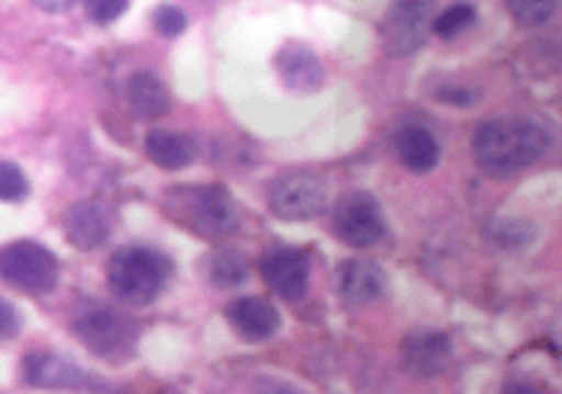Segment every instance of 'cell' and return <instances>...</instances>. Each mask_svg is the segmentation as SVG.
Returning <instances> with one entry per match:
<instances>
[{
    "label": "cell",
    "mask_w": 562,
    "mask_h": 394,
    "mask_svg": "<svg viewBox=\"0 0 562 394\" xmlns=\"http://www.w3.org/2000/svg\"><path fill=\"white\" fill-rule=\"evenodd\" d=\"M389 280L382 274V268L368 259H346L337 271V290L346 307H368L385 295Z\"/></svg>",
    "instance_id": "obj_13"
},
{
    "label": "cell",
    "mask_w": 562,
    "mask_h": 394,
    "mask_svg": "<svg viewBox=\"0 0 562 394\" xmlns=\"http://www.w3.org/2000/svg\"><path fill=\"white\" fill-rule=\"evenodd\" d=\"M24 380L36 389H76L85 380V373L64 356L31 352L24 359Z\"/></svg>",
    "instance_id": "obj_16"
},
{
    "label": "cell",
    "mask_w": 562,
    "mask_h": 394,
    "mask_svg": "<svg viewBox=\"0 0 562 394\" xmlns=\"http://www.w3.org/2000/svg\"><path fill=\"white\" fill-rule=\"evenodd\" d=\"M169 214L202 238H226L238 226V209L229 190L220 184L178 187L169 193Z\"/></svg>",
    "instance_id": "obj_3"
},
{
    "label": "cell",
    "mask_w": 562,
    "mask_h": 394,
    "mask_svg": "<svg viewBox=\"0 0 562 394\" xmlns=\"http://www.w3.org/2000/svg\"><path fill=\"white\" fill-rule=\"evenodd\" d=\"M470 24H475V7H470V3H454L446 12H439L434 24H430V31L442 36V40H451V36L463 34Z\"/></svg>",
    "instance_id": "obj_21"
},
{
    "label": "cell",
    "mask_w": 562,
    "mask_h": 394,
    "mask_svg": "<svg viewBox=\"0 0 562 394\" xmlns=\"http://www.w3.org/2000/svg\"><path fill=\"white\" fill-rule=\"evenodd\" d=\"M328 202H331L328 181L322 175L307 172V169L277 175L268 184V209L274 211L280 221H316L328 211Z\"/></svg>",
    "instance_id": "obj_4"
},
{
    "label": "cell",
    "mask_w": 562,
    "mask_h": 394,
    "mask_svg": "<svg viewBox=\"0 0 562 394\" xmlns=\"http://www.w3.org/2000/svg\"><path fill=\"white\" fill-rule=\"evenodd\" d=\"M401 359L415 376H437L451 359V340L439 331H413L403 337Z\"/></svg>",
    "instance_id": "obj_14"
},
{
    "label": "cell",
    "mask_w": 562,
    "mask_h": 394,
    "mask_svg": "<svg viewBox=\"0 0 562 394\" xmlns=\"http://www.w3.org/2000/svg\"><path fill=\"white\" fill-rule=\"evenodd\" d=\"M31 193L24 172L10 160H0V202H22Z\"/></svg>",
    "instance_id": "obj_22"
},
{
    "label": "cell",
    "mask_w": 562,
    "mask_h": 394,
    "mask_svg": "<svg viewBox=\"0 0 562 394\" xmlns=\"http://www.w3.org/2000/svg\"><path fill=\"white\" fill-rule=\"evenodd\" d=\"M508 12L515 15L517 24L524 27H541L553 19L557 0H505Z\"/></svg>",
    "instance_id": "obj_20"
},
{
    "label": "cell",
    "mask_w": 562,
    "mask_h": 394,
    "mask_svg": "<svg viewBox=\"0 0 562 394\" xmlns=\"http://www.w3.org/2000/svg\"><path fill=\"white\" fill-rule=\"evenodd\" d=\"M437 0H394L382 15V46L391 58H406L425 46Z\"/></svg>",
    "instance_id": "obj_7"
},
{
    "label": "cell",
    "mask_w": 562,
    "mask_h": 394,
    "mask_svg": "<svg viewBox=\"0 0 562 394\" xmlns=\"http://www.w3.org/2000/svg\"><path fill=\"white\" fill-rule=\"evenodd\" d=\"M226 319L235 328V335L247 340V344H262V340H271L280 328V314L277 307L268 299H259V295H244V299H235V302L226 307Z\"/></svg>",
    "instance_id": "obj_12"
},
{
    "label": "cell",
    "mask_w": 562,
    "mask_h": 394,
    "mask_svg": "<svg viewBox=\"0 0 562 394\" xmlns=\"http://www.w3.org/2000/svg\"><path fill=\"white\" fill-rule=\"evenodd\" d=\"M81 3H85L88 15H91V22L97 24L117 22L126 12V7H130V0H81Z\"/></svg>",
    "instance_id": "obj_24"
},
{
    "label": "cell",
    "mask_w": 562,
    "mask_h": 394,
    "mask_svg": "<svg viewBox=\"0 0 562 394\" xmlns=\"http://www.w3.org/2000/svg\"><path fill=\"white\" fill-rule=\"evenodd\" d=\"M72 331L93 356H103V359H124L136 344V325L124 314H117L115 307H103V304L85 307L72 319Z\"/></svg>",
    "instance_id": "obj_6"
},
{
    "label": "cell",
    "mask_w": 562,
    "mask_h": 394,
    "mask_svg": "<svg viewBox=\"0 0 562 394\" xmlns=\"http://www.w3.org/2000/svg\"><path fill=\"white\" fill-rule=\"evenodd\" d=\"M109 290L115 292V299H121L130 307H145L150 304L172 278V262L169 256H162L154 247H121L115 256L109 259Z\"/></svg>",
    "instance_id": "obj_2"
},
{
    "label": "cell",
    "mask_w": 562,
    "mask_h": 394,
    "mask_svg": "<svg viewBox=\"0 0 562 394\" xmlns=\"http://www.w3.org/2000/svg\"><path fill=\"white\" fill-rule=\"evenodd\" d=\"M397 148V160L403 162V169H409L415 175L434 172L439 166V142L437 136L425 127H403L394 139Z\"/></svg>",
    "instance_id": "obj_17"
},
{
    "label": "cell",
    "mask_w": 562,
    "mask_h": 394,
    "mask_svg": "<svg viewBox=\"0 0 562 394\" xmlns=\"http://www.w3.org/2000/svg\"><path fill=\"white\" fill-rule=\"evenodd\" d=\"M154 27H157V34L160 36H181L184 34L187 27V15L178 7H172V3H162V7H157L154 10Z\"/></svg>",
    "instance_id": "obj_23"
},
{
    "label": "cell",
    "mask_w": 562,
    "mask_h": 394,
    "mask_svg": "<svg viewBox=\"0 0 562 394\" xmlns=\"http://www.w3.org/2000/svg\"><path fill=\"white\" fill-rule=\"evenodd\" d=\"M551 148V136L527 117H494L472 133V157L491 178H508L536 166Z\"/></svg>",
    "instance_id": "obj_1"
},
{
    "label": "cell",
    "mask_w": 562,
    "mask_h": 394,
    "mask_svg": "<svg viewBox=\"0 0 562 394\" xmlns=\"http://www.w3.org/2000/svg\"><path fill=\"white\" fill-rule=\"evenodd\" d=\"M112 209L100 202V199H85V202H76L72 209L67 211V223H64V233H67V241L76 247V250H97L109 241L112 235Z\"/></svg>",
    "instance_id": "obj_10"
},
{
    "label": "cell",
    "mask_w": 562,
    "mask_h": 394,
    "mask_svg": "<svg viewBox=\"0 0 562 394\" xmlns=\"http://www.w3.org/2000/svg\"><path fill=\"white\" fill-rule=\"evenodd\" d=\"M0 280L15 290L43 295L58 286V256L36 241H12L0 247Z\"/></svg>",
    "instance_id": "obj_5"
},
{
    "label": "cell",
    "mask_w": 562,
    "mask_h": 394,
    "mask_svg": "<svg viewBox=\"0 0 562 394\" xmlns=\"http://www.w3.org/2000/svg\"><path fill=\"white\" fill-rule=\"evenodd\" d=\"M31 3L43 12H67L76 0H31Z\"/></svg>",
    "instance_id": "obj_27"
},
{
    "label": "cell",
    "mask_w": 562,
    "mask_h": 394,
    "mask_svg": "<svg viewBox=\"0 0 562 394\" xmlns=\"http://www.w3.org/2000/svg\"><path fill=\"white\" fill-rule=\"evenodd\" d=\"M439 100L454 105H472L475 103V91H467V88H439Z\"/></svg>",
    "instance_id": "obj_26"
},
{
    "label": "cell",
    "mask_w": 562,
    "mask_h": 394,
    "mask_svg": "<svg viewBox=\"0 0 562 394\" xmlns=\"http://www.w3.org/2000/svg\"><path fill=\"white\" fill-rule=\"evenodd\" d=\"M274 70L289 91L313 93L319 91L325 81V67L316 58V52L304 43H286L274 55Z\"/></svg>",
    "instance_id": "obj_11"
},
{
    "label": "cell",
    "mask_w": 562,
    "mask_h": 394,
    "mask_svg": "<svg viewBox=\"0 0 562 394\" xmlns=\"http://www.w3.org/2000/svg\"><path fill=\"white\" fill-rule=\"evenodd\" d=\"M259 274L280 299L301 302L311 286V259L295 247H274L259 259Z\"/></svg>",
    "instance_id": "obj_9"
},
{
    "label": "cell",
    "mask_w": 562,
    "mask_h": 394,
    "mask_svg": "<svg viewBox=\"0 0 562 394\" xmlns=\"http://www.w3.org/2000/svg\"><path fill=\"white\" fill-rule=\"evenodd\" d=\"M19 328H22L19 311L7 299H0V340H12L19 335Z\"/></svg>",
    "instance_id": "obj_25"
},
{
    "label": "cell",
    "mask_w": 562,
    "mask_h": 394,
    "mask_svg": "<svg viewBox=\"0 0 562 394\" xmlns=\"http://www.w3.org/2000/svg\"><path fill=\"white\" fill-rule=\"evenodd\" d=\"M126 105L133 109V115L142 117V121H157V117L169 115L172 109V97H169V88L162 85L154 72L138 70L133 72L124 85Z\"/></svg>",
    "instance_id": "obj_15"
},
{
    "label": "cell",
    "mask_w": 562,
    "mask_h": 394,
    "mask_svg": "<svg viewBox=\"0 0 562 394\" xmlns=\"http://www.w3.org/2000/svg\"><path fill=\"white\" fill-rule=\"evenodd\" d=\"M247 262H244L241 256L232 254V250H220L207 259V280L220 286V290H235V286H241L244 280H247Z\"/></svg>",
    "instance_id": "obj_19"
},
{
    "label": "cell",
    "mask_w": 562,
    "mask_h": 394,
    "mask_svg": "<svg viewBox=\"0 0 562 394\" xmlns=\"http://www.w3.org/2000/svg\"><path fill=\"white\" fill-rule=\"evenodd\" d=\"M145 154L150 162H157L160 169H184L193 162V142L172 133V130H150L145 139Z\"/></svg>",
    "instance_id": "obj_18"
},
{
    "label": "cell",
    "mask_w": 562,
    "mask_h": 394,
    "mask_svg": "<svg viewBox=\"0 0 562 394\" xmlns=\"http://www.w3.org/2000/svg\"><path fill=\"white\" fill-rule=\"evenodd\" d=\"M385 217L379 202L364 190H352L334 205V235L349 247H376L385 238Z\"/></svg>",
    "instance_id": "obj_8"
}]
</instances>
